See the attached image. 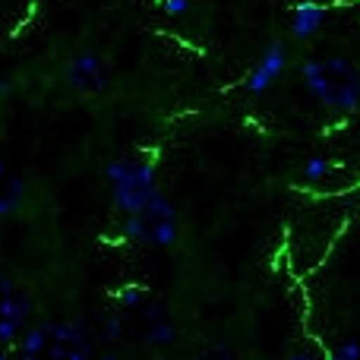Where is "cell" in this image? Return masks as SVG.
I'll return each mask as SVG.
<instances>
[{"instance_id":"cell-1","label":"cell","mask_w":360,"mask_h":360,"mask_svg":"<svg viewBox=\"0 0 360 360\" xmlns=\"http://www.w3.org/2000/svg\"><path fill=\"white\" fill-rule=\"evenodd\" d=\"M304 82L319 105L332 111L351 114L360 105V70L342 57H326V60L304 63Z\"/></svg>"},{"instance_id":"cell-2","label":"cell","mask_w":360,"mask_h":360,"mask_svg":"<svg viewBox=\"0 0 360 360\" xmlns=\"http://www.w3.org/2000/svg\"><path fill=\"white\" fill-rule=\"evenodd\" d=\"M105 174H108V184H111L114 205L124 215L139 212L158 193L155 162H149V158H114V162H108Z\"/></svg>"},{"instance_id":"cell-3","label":"cell","mask_w":360,"mask_h":360,"mask_svg":"<svg viewBox=\"0 0 360 360\" xmlns=\"http://www.w3.org/2000/svg\"><path fill=\"white\" fill-rule=\"evenodd\" d=\"M124 237L146 247H171L177 240V215L174 205L155 193L139 212L124 215Z\"/></svg>"},{"instance_id":"cell-4","label":"cell","mask_w":360,"mask_h":360,"mask_svg":"<svg viewBox=\"0 0 360 360\" xmlns=\"http://www.w3.org/2000/svg\"><path fill=\"white\" fill-rule=\"evenodd\" d=\"M19 351L25 357H89L92 354V342L82 323H67V326H38V329L25 332V338H19Z\"/></svg>"},{"instance_id":"cell-5","label":"cell","mask_w":360,"mask_h":360,"mask_svg":"<svg viewBox=\"0 0 360 360\" xmlns=\"http://www.w3.org/2000/svg\"><path fill=\"white\" fill-rule=\"evenodd\" d=\"M29 297L19 285L0 278V345H13L29 319Z\"/></svg>"},{"instance_id":"cell-6","label":"cell","mask_w":360,"mask_h":360,"mask_svg":"<svg viewBox=\"0 0 360 360\" xmlns=\"http://www.w3.org/2000/svg\"><path fill=\"white\" fill-rule=\"evenodd\" d=\"M67 79L70 86L76 89V92H105L108 89V67L105 60H101L95 51H82V54H76L73 60H70L67 67Z\"/></svg>"},{"instance_id":"cell-7","label":"cell","mask_w":360,"mask_h":360,"mask_svg":"<svg viewBox=\"0 0 360 360\" xmlns=\"http://www.w3.org/2000/svg\"><path fill=\"white\" fill-rule=\"evenodd\" d=\"M285 67H288V51H285V44H281V41L269 44V48L262 51V57L256 60V67L250 70V76H247V92H250V95H262L266 89H272V82L278 79L281 73H285Z\"/></svg>"},{"instance_id":"cell-8","label":"cell","mask_w":360,"mask_h":360,"mask_svg":"<svg viewBox=\"0 0 360 360\" xmlns=\"http://www.w3.org/2000/svg\"><path fill=\"white\" fill-rule=\"evenodd\" d=\"M326 19V6L316 4V0H300L291 10V35L297 41H307L310 35H316V29Z\"/></svg>"},{"instance_id":"cell-9","label":"cell","mask_w":360,"mask_h":360,"mask_svg":"<svg viewBox=\"0 0 360 360\" xmlns=\"http://www.w3.org/2000/svg\"><path fill=\"white\" fill-rule=\"evenodd\" d=\"M22 193H25L22 180H19L4 162H0V215H10V212H16L19 202H22Z\"/></svg>"},{"instance_id":"cell-10","label":"cell","mask_w":360,"mask_h":360,"mask_svg":"<svg viewBox=\"0 0 360 360\" xmlns=\"http://www.w3.org/2000/svg\"><path fill=\"white\" fill-rule=\"evenodd\" d=\"M335 171V165L329 162V158H323V155H313V158H307L304 162V180L307 184H319V180H326Z\"/></svg>"},{"instance_id":"cell-11","label":"cell","mask_w":360,"mask_h":360,"mask_svg":"<svg viewBox=\"0 0 360 360\" xmlns=\"http://www.w3.org/2000/svg\"><path fill=\"white\" fill-rule=\"evenodd\" d=\"M149 319H152V326H149V329H146V338H149L152 345H168L171 338H174V329H171V326L165 323L162 316H158V307H152Z\"/></svg>"},{"instance_id":"cell-12","label":"cell","mask_w":360,"mask_h":360,"mask_svg":"<svg viewBox=\"0 0 360 360\" xmlns=\"http://www.w3.org/2000/svg\"><path fill=\"white\" fill-rule=\"evenodd\" d=\"M143 300V288L139 285H127L124 291H117V304L120 307H136Z\"/></svg>"},{"instance_id":"cell-13","label":"cell","mask_w":360,"mask_h":360,"mask_svg":"<svg viewBox=\"0 0 360 360\" xmlns=\"http://www.w3.org/2000/svg\"><path fill=\"white\" fill-rule=\"evenodd\" d=\"M162 4V10L168 13V16H184L186 10H190V0H158Z\"/></svg>"},{"instance_id":"cell-14","label":"cell","mask_w":360,"mask_h":360,"mask_svg":"<svg viewBox=\"0 0 360 360\" xmlns=\"http://www.w3.org/2000/svg\"><path fill=\"white\" fill-rule=\"evenodd\" d=\"M332 354L342 357V360H360V345L357 342H348V345H342V348H335Z\"/></svg>"},{"instance_id":"cell-15","label":"cell","mask_w":360,"mask_h":360,"mask_svg":"<svg viewBox=\"0 0 360 360\" xmlns=\"http://www.w3.org/2000/svg\"><path fill=\"white\" fill-rule=\"evenodd\" d=\"M6 92H10V82H6V79H0V95H6Z\"/></svg>"}]
</instances>
